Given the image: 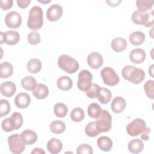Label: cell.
Instances as JSON below:
<instances>
[{
  "label": "cell",
  "instance_id": "obj_1",
  "mask_svg": "<svg viewBox=\"0 0 154 154\" xmlns=\"http://www.w3.org/2000/svg\"><path fill=\"white\" fill-rule=\"evenodd\" d=\"M122 74L125 79L134 84H140L145 78L143 70L131 65L125 66L122 70Z\"/></svg>",
  "mask_w": 154,
  "mask_h": 154
},
{
  "label": "cell",
  "instance_id": "obj_2",
  "mask_svg": "<svg viewBox=\"0 0 154 154\" xmlns=\"http://www.w3.org/2000/svg\"><path fill=\"white\" fill-rule=\"evenodd\" d=\"M43 25V13L41 7L37 5L32 7L28 15L27 26L29 29L37 31Z\"/></svg>",
  "mask_w": 154,
  "mask_h": 154
},
{
  "label": "cell",
  "instance_id": "obj_3",
  "mask_svg": "<svg viewBox=\"0 0 154 154\" xmlns=\"http://www.w3.org/2000/svg\"><path fill=\"white\" fill-rule=\"evenodd\" d=\"M59 67L67 73H75L79 67V63L67 55H61L57 61Z\"/></svg>",
  "mask_w": 154,
  "mask_h": 154
},
{
  "label": "cell",
  "instance_id": "obj_4",
  "mask_svg": "<svg viewBox=\"0 0 154 154\" xmlns=\"http://www.w3.org/2000/svg\"><path fill=\"white\" fill-rule=\"evenodd\" d=\"M153 11L150 13L147 11H140L136 10L133 12L131 19L134 23L146 27H150L153 24Z\"/></svg>",
  "mask_w": 154,
  "mask_h": 154
},
{
  "label": "cell",
  "instance_id": "obj_5",
  "mask_svg": "<svg viewBox=\"0 0 154 154\" xmlns=\"http://www.w3.org/2000/svg\"><path fill=\"white\" fill-rule=\"evenodd\" d=\"M96 119V127L100 132H106L111 129L112 117L108 111L102 109Z\"/></svg>",
  "mask_w": 154,
  "mask_h": 154
},
{
  "label": "cell",
  "instance_id": "obj_6",
  "mask_svg": "<svg viewBox=\"0 0 154 154\" xmlns=\"http://www.w3.org/2000/svg\"><path fill=\"white\" fill-rule=\"evenodd\" d=\"M8 144L10 151L14 154L22 153L26 145L20 134H12L8 137Z\"/></svg>",
  "mask_w": 154,
  "mask_h": 154
},
{
  "label": "cell",
  "instance_id": "obj_7",
  "mask_svg": "<svg viewBox=\"0 0 154 154\" xmlns=\"http://www.w3.org/2000/svg\"><path fill=\"white\" fill-rule=\"evenodd\" d=\"M147 129L145 121L141 119H135L126 126L127 133L132 137L137 136L144 132Z\"/></svg>",
  "mask_w": 154,
  "mask_h": 154
},
{
  "label": "cell",
  "instance_id": "obj_8",
  "mask_svg": "<svg viewBox=\"0 0 154 154\" xmlns=\"http://www.w3.org/2000/svg\"><path fill=\"white\" fill-rule=\"evenodd\" d=\"M100 76L105 84L108 86L116 85L119 82V77L115 70L109 67H105L100 71Z\"/></svg>",
  "mask_w": 154,
  "mask_h": 154
},
{
  "label": "cell",
  "instance_id": "obj_9",
  "mask_svg": "<svg viewBox=\"0 0 154 154\" xmlns=\"http://www.w3.org/2000/svg\"><path fill=\"white\" fill-rule=\"evenodd\" d=\"M93 75L88 70H82L78 74V80L77 85L82 91L86 92L92 85Z\"/></svg>",
  "mask_w": 154,
  "mask_h": 154
},
{
  "label": "cell",
  "instance_id": "obj_10",
  "mask_svg": "<svg viewBox=\"0 0 154 154\" xmlns=\"http://www.w3.org/2000/svg\"><path fill=\"white\" fill-rule=\"evenodd\" d=\"M5 23L10 28H17L22 23L21 15L16 11H10L5 17Z\"/></svg>",
  "mask_w": 154,
  "mask_h": 154
},
{
  "label": "cell",
  "instance_id": "obj_11",
  "mask_svg": "<svg viewBox=\"0 0 154 154\" xmlns=\"http://www.w3.org/2000/svg\"><path fill=\"white\" fill-rule=\"evenodd\" d=\"M63 14V8L58 4L51 5L47 10L46 16L51 22H55L60 19Z\"/></svg>",
  "mask_w": 154,
  "mask_h": 154
},
{
  "label": "cell",
  "instance_id": "obj_12",
  "mask_svg": "<svg viewBox=\"0 0 154 154\" xmlns=\"http://www.w3.org/2000/svg\"><path fill=\"white\" fill-rule=\"evenodd\" d=\"M103 63V59L100 54L93 52L88 54L87 57V63L88 66L93 69L100 68Z\"/></svg>",
  "mask_w": 154,
  "mask_h": 154
},
{
  "label": "cell",
  "instance_id": "obj_13",
  "mask_svg": "<svg viewBox=\"0 0 154 154\" xmlns=\"http://www.w3.org/2000/svg\"><path fill=\"white\" fill-rule=\"evenodd\" d=\"M31 103V97L26 93H20L14 99L16 106L20 109L27 108Z\"/></svg>",
  "mask_w": 154,
  "mask_h": 154
},
{
  "label": "cell",
  "instance_id": "obj_14",
  "mask_svg": "<svg viewBox=\"0 0 154 154\" xmlns=\"http://www.w3.org/2000/svg\"><path fill=\"white\" fill-rule=\"evenodd\" d=\"M146 52L140 48L132 49L129 54V58L132 63L134 64H140L143 63L146 59Z\"/></svg>",
  "mask_w": 154,
  "mask_h": 154
},
{
  "label": "cell",
  "instance_id": "obj_15",
  "mask_svg": "<svg viewBox=\"0 0 154 154\" xmlns=\"http://www.w3.org/2000/svg\"><path fill=\"white\" fill-rule=\"evenodd\" d=\"M1 93L7 97H11L16 91V85L11 81H5L1 84Z\"/></svg>",
  "mask_w": 154,
  "mask_h": 154
},
{
  "label": "cell",
  "instance_id": "obj_16",
  "mask_svg": "<svg viewBox=\"0 0 154 154\" xmlns=\"http://www.w3.org/2000/svg\"><path fill=\"white\" fill-rule=\"evenodd\" d=\"M126 103L125 99L120 96H117L114 98L112 101L111 108L112 111L115 113L122 112L126 108Z\"/></svg>",
  "mask_w": 154,
  "mask_h": 154
},
{
  "label": "cell",
  "instance_id": "obj_17",
  "mask_svg": "<svg viewBox=\"0 0 154 154\" xmlns=\"http://www.w3.org/2000/svg\"><path fill=\"white\" fill-rule=\"evenodd\" d=\"M63 144L58 138H51L47 143V149L51 153H58L61 152Z\"/></svg>",
  "mask_w": 154,
  "mask_h": 154
},
{
  "label": "cell",
  "instance_id": "obj_18",
  "mask_svg": "<svg viewBox=\"0 0 154 154\" xmlns=\"http://www.w3.org/2000/svg\"><path fill=\"white\" fill-rule=\"evenodd\" d=\"M143 141L139 138H136L131 140L128 145L129 151L132 153H138L141 152L143 149Z\"/></svg>",
  "mask_w": 154,
  "mask_h": 154
},
{
  "label": "cell",
  "instance_id": "obj_19",
  "mask_svg": "<svg viewBox=\"0 0 154 154\" xmlns=\"http://www.w3.org/2000/svg\"><path fill=\"white\" fill-rule=\"evenodd\" d=\"M49 94L48 87L43 84H38L32 91V94L38 99H43L46 98Z\"/></svg>",
  "mask_w": 154,
  "mask_h": 154
},
{
  "label": "cell",
  "instance_id": "obj_20",
  "mask_svg": "<svg viewBox=\"0 0 154 154\" xmlns=\"http://www.w3.org/2000/svg\"><path fill=\"white\" fill-rule=\"evenodd\" d=\"M20 135L26 145H31L37 140V134L32 130L25 129L22 131Z\"/></svg>",
  "mask_w": 154,
  "mask_h": 154
},
{
  "label": "cell",
  "instance_id": "obj_21",
  "mask_svg": "<svg viewBox=\"0 0 154 154\" xmlns=\"http://www.w3.org/2000/svg\"><path fill=\"white\" fill-rule=\"evenodd\" d=\"M97 144L99 148L103 152H109L112 147L111 139L106 136H102L97 139Z\"/></svg>",
  "mask_w": 154,
  "mask_h": 154
},
{
  "label": "cell",
  "instance_id": "obj_22",
  "mask_svg": "<svg viewBox=\"0 0 154 154\" xmlns=\"http://www.w3.org/2000/svg\"><path fill=\"white\" fill-rule=\"evenodd\" d=\"M19 34L16 31L9 30L5 33V43L8 45H14L19 42Z\"/></svg>",
  "mask_w": 154,
  "mask_h": 154
},
{
  "label": "cell",
  "instance_id": "obj_23",
  "mask_svg": "<svg viewBox=\"0 0 154 154\" xmlns=\"http://www.w3.org/2000/svg\"><path fill=\"white\" fill-rule=\"evenodd\" d=\"M57 85L58 88L60 90L67 91L71 89L73 85V82L71 78L69 76H62L58 79Z\"/></svg>",
  "mask_w": 154,
  "mask_h": 154
},
{
  "label": "cell",
  "instance_id": "obj_24",
  "mask_svg": "<svg viewBox=\"0 0 154 154\" xmlns=\"http://www.w3.org/2000/svg\"><path fill=\"white\" fill-rule=\"evenodd\" d=\"M127 46V42L125 39L122 37L114 38L111 43V48L117 52L123 51Z\"/></svg>",
  "mask_w": 154,
  "mask_h": 154
},
{
  "label": "cell",
  "instance_id": "obj_25",
  "mask_svg": "<svg viewBox=\"0 0 154 154\" xmlns=\"http://www.w3.org/2000/svg\"><path fill=\"white\" fill-rule=\"evenodd\" d=\"M145 38L146 37L144 34L143 32L139 31L132 32L129 37L131 43L135 46H139L143 43L145 41Z\"/></svg>",
  "mask_w": 154,
  "mask_h": 154
},
{
  "label": "cell",
  "instance_id": "obj_26",
  "mask_svg": "<svg viewBox=\"0 0 154 154\" xmlns=\"http://www.w3.org/2000/svg\"><path fill=\"white\" fill-rule=\"evenodd\" d=\"M13 73V66L9 62H2L0 64V77L7 78Z\"/></svg>",
  "mask_w": 154,
  "mask_h": 154
},
{
  "label": "cell",
  "instance_id": "obj_27",
  "mask_svg": "<svg viewBox=\"0 0 154 154\" xmlns=\"http://www.w3.org/2000/svg\"><path fill=\"white\" fill-rule=\"evenodd\" d=\"M22 87L28 91H33L36 87L37 84L35 79L32 76H27L21 80Z\"/></svg>",
  "mask_w": 154,
  "mask_h": 154
},
{
  "label": "cell",
  "instance_id": "obj_28",
  "mask_svg": "<svg viewBox=\"0 0 154 154\" xmlns=\"http://www.w3.org/2000/svg\"><path fill=\"white\" fill-rule=\"evenodd\" d=\"M112 97L111 91L106 88H100L97 98L102 104H106L111 100Z\"/></svg>",
  "mask_w": 154,
  "mask_h": 154
},
{
  "label": "cell",
  "instance_id": "obj_29",
  "mask_svg": "<svg viewBox=\"0 0 154 154\" xmlns=\"http://www.w3.org/2000/svg\"><path fill=\"white\" fill-rule=\"evenodd\" d=\"M42 64L40 60L32 58L27 63V69L31 73H37L42 69Z\"/></svg>",
  "mask_w": 154,
  "mask_h": 154
},
{
  "label": "cell",
  "instance_id": "obj_30",
  "mask_svg": "<svg viewBox=\"0 0 154 154\" xmlns=\"http://www.w3.org/2000/svg\"><path fill=\"white\" fill-rule=\"evenodd\" d=\"M51 131L55 134L63 133L66 129L65 123L61 120H54L49 125Z\"/></svg>",
  "mask_w": 154,
  "mask_h": 154
},
{
  "label": "cell",
  "instance_id": "obj_31",
  "mask_svg": "<svg viewBox=\"0 0 154 154\" xmlns=\"http://www.w3.org/2000/svg\"><path fill=\"white\" fill-rule=\"evenodd\" d=\"M68 112L67 106L62 102L56 103L54 107V112L55 115L60 118L64 117Z\"/></svg>",
  "mask_w": 154,
  "mask_h": 154
},
{
  "label": "cell",
  "instance_id": "obj_32",
  "mask_svg": "<svg viewBox=\"0 0 154 154\" xmlns=\"http://www.w3.org/2000/svg\"><path fill=\"white\" fill-rule=\"evenodd\" d=\"M85 117L84 110L79 107L75 108L70 112V118L72 121L75 122H80Z\"/></svg>",
  "mask_w": 154,
  "mask_h": 154
},
{
  "label": "cell",
  "instance_id": "obj_33",
  "mask_svg": "<svg viewBox=\"0 0 154 154\" xmlns=\"http://www.w3.org/2000/svg\"><path fill=\"white\" fill-rule=\"evenodd\" d=\"M85 132L90 137H95L100 133L97 130L96 122H89L85 128Z\"/></svg>",
  "mask_w": 154,
  "mask_h": 154
},
{
  "label": "cell",
  "instance_id": "obj_34",
  "mask_svg": "<svg viewBox=\"0 0 154 154\" xmlns=\"http://www.w3.org/2000/svg\"><path fill=\"white\" fill-rule=\"evenodd\" d=\"M102 111V108L100 105L97 103H90L87 108V112L88 116L93 119H96Z\"/></svg>",
  "mask_w": 154,
  "mask_h": 154
},
{
  "label": "cell",
  "instance_id": "obj_35",
  "mask_svg": "<svg viewBox=\"0 0 154 154\" xmlns=\"http://www.w3.org/2000/svg\"><path fill=\"white\" fill-rule=\"evenodd\" d=\"M136 5L138 9V10L140 11H146L152 8L153 1L148 0H137L136 1Z\"/></svg>",
  "mask_w": 154,
  "mask_h": 154
},
{
  "label": "cell",
  "instance_id": "obj_36",
  "mask_svg": "<svg viewBox=\"0 0 154 154\" xmlns=\"http://www.w3.org/2000/svg\"><path fill=\"white\" fill-rule=\"evenodd\" d=\"M144 90L149 99H154V81L153 80H149L144 84Z\"/></svg>",
  "mask_w": 154,
  "mask_h": 154
},
{
  "label": "cell",
  "instance_id": "obj_37",
  "mask_svg": "<svg viewBox=\"0 0 154 154\" xmlns=\"http://www.w3.org/2000/svg\"><path fill=\"white\" fill-rule=\"evenodd\" d=\"M1 127L4 131L7 132H11L15 129V126L11 117L6 118L2 120L1 123Z\"/></svg>",
  "mask_w": 154,
  "mask_h": 154
},
{
  "label": "cell",
  "instance_id": "obj_38",
  "mask_svg": "<svg viewBox=\"0 0 154 154\" xmlns=\"http://www.w3.org/2000/svg\"><path fill=\"white\" fill-rule=\"evenodd\" d=\"M10 104L8 100L5 99H1L0 100V117H2L7 116L10 111Z\"/></svg>",
  "mask_w": 154,
  "mask_h": 154
},
{
  "label": "cell",
  "instance_id": "obj_39",
  "mask_svg": "<svg viewBox=\"0 0 154 154\" xmlns=\"http://www.w3.org/2000/svg\"><path fill=\"white\" fill-rule=\"evenodd\" d=\"M11 118L12 119L14 126L15 129H19L23 125V119L22 115L19 112H14L12 114Z\"/></svg>",
  "mask_w": 154,
  "mask_h": 154
},
{
  "label": "cell",
  "instance_id": "obj_40",
  "mask_svg": "<svg viewBox=\"0 0 154 154\" xmlns=\"http://www.w3.org/2000/svg\"><path fill=\"white\" fill-rule=\"evenodd\" d=\"M100 86L98 84H96L95 83H93L91 85L90 88L85 92V94L90 99H94L96 98L99 91L100 90Z\"/></svg>",
  "mask_w": 154,
  "mask_h": 154
},
{
  "label": "cell",
  "instance_id": "obj_41",
  "mask_svg": "<svg viewBox=\"0 0 154 154\" xmlns=\"http://www.w3.org/2000/svg\"><path fill=\"white\" fill-rule=\"evenodd\" d=\"M27 40L30 45H36L40 42V35L36 31L31 32L27 35Z\"/></svg>",
  "mask_w": 154,
  "mask_h": 154
},
{
  "label": "cell",
  "instance_id": "obj_42",
  "mask_svg": "<svg viewBox=\"0 0 154 154\" xmlns=\"http://www.w3.org/2000/svg\"><path fill=\"white\" fill-rule=\"evenodd\" d=\"M76 152L78 154H92L93 151L92 147L89 144H82L77 147Z\"/></svg>",
  "mask_w": 154,
  "mask_h": 154
},
{
  "label": "cell",
  "instance_id": "obj_43",
  "mask_svg": "<svg viewBox=\"0 0 154 154\" xmlns=\"http://www.w3.org/2000/svg\"><path fill=\"white\" fill-rule=\"evenodd\" d=\"M13 3L12 0H1L0 6L3 10H7L12 7Z\"/></svg>",
  "mask_w": 154,
  "mask_h": 154
},
{
  "label": "cell",
  "instance_id": "obj_44",
  "mask_svg": "<svg viewBox=\"0 0 154 154\" xmlns=\"http://www.w3.org/2000/svg\"><path fill=\"white\" fill-rule=\"evenodd\" d=\"M31 2V0H17L16 2L19 7L21 8H26Z\"/></svg>",
  "mask_w": 154,
  "mask_h": 154
},
{
  "label": "cell",
  "instance_id": "obj_45",
  "mask_svg": "<svg viewBox=\"0 0 154 154\" xmlns=\"http://www.w3.org/2000/svg\"><path fill=\"white\" fill-rule=\"evenodd\" d=\"M150 129L149 128H147V127L146 131L144 132H143V134H142L141 136V138H142L143 140H148L149 138V133H150Z\"/></svg>",
  "mask_w": 154,
  "mask_h": 154
},
{
  "label": "cell",
  "instance_id": "obj_46",
  "mask_svg": "<svg viewBox=\"0 0 154 154\" xmlns=\"http://www.w3.org/2000/svg\"><path fill=\"white\" fill-rule=\"evenodd\" d=\"M122 1H106V2L108 4L109 6L111 7H117L119 5L120 3H121Z\"/></svg>",
  "mask_w": 154,
  "mask_h": 154
},
{
  "label": "cell",
  "instance_id": "obj_47",
  "mask_svg": "<svg viewBox=\"0 0 154 154\" xmlns=\"http://www.w3.org/2000/svg\"><path fill=\"white\" fill-rule=\"evenodd\" d=\"M31 154H34V153H39V154H45V151L41 149V148H38V147H35L34 148L32 151L31 152Z\"/></svg>",
  "mask_w": 154,
  "mask_h": 154
},
{
  "label": "cell",
  "instance_id": "obj_48",
  "mask_svg": "<svg viewBox=\"0 0 154 154\" xmlns=\"http://www.w3.org/2000/svg\"><path fill=\"white\" fill-rule=\"evenodd\" d=\"M0 35H1V44L2 45L4 43H5V33L1 32Z\"/></svg>",
  "mask_w": 154,
  "mask_h": 154
},
{
  "label": "cell",
  "instance_id": "obj_49",
  "mask_svg": "<svg viewBox=\"0 0 154 154\" xmlns=\"http://www.w3.org/2000/svg\"><path fill=\"white\" fill-rule=\"evenodd\" d=\"M37 2H40V3H42V4H48V3H49V2H51V1H50V0H49V1H48V0H45V1L37 0Z\"/></svg>",
  "mask_w": 154,
  "mask_h": 154
},
{
  "label": "cell",
  "instance_id": "obj_50",
  "mask_svg": "<svg viewBox=\"0 0 154 154\" xmlns=\"http://www.w3.org/2000/svg\"><path fill=\"white\" fill-rule=\"evenodd\" d=\"M153 64H152L150 67H149V73H150V75L153 77V75H152V72H153Z\"/></svg>",
  "mask_w": 154,
  "mask_h": 154
}]
</instances>
